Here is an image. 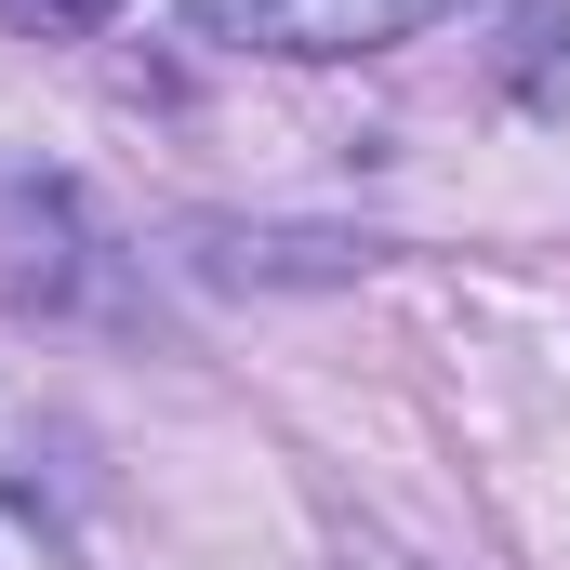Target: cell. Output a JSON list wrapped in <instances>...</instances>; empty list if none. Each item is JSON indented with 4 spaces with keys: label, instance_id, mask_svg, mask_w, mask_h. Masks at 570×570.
<instances>
[{
    "label": "cell",
    "instance_id": "1",
    "mask_svg": "<svg viewBox=\"0 0 570 570\" xmlns=\"http://www.w3.org/2000/svg\"><path fill=\"white\" fill-rule=\"evenodd\" d=\"M438 13L451 0H199V27L253 40V53H385V40L438 27Z\"/></svg>",
    "mask_w": 570,
    "mask_h": 570
},
{
    "label": "cell",
    "instance_id": "2",
    "mask_svg": "<svg viewBox=\"0 0 570 570\" xmlns=\"http://www.w3.org/2000/svg\"><path fill=\"white\" fill-rule=\"evenodd\" d=\"M120 0H0V27H40V40H94Z\"/></svg>",
    "mask_w": 570,
    "mask_h": 570
},
{
    "label": "cell",
    "instance_id": "3",
    "mask_svg": "<svg viewBox=\"0 0 570 570\" xmlns=\"http://www.w3.org/2000/svg\"><path fill=\"white\" fill-rule=\"evenodd\" d=\"M345 570H412V558H385V544H358V558H345Z\"/></svg>",
    "mask_w": 570,
    "mask_h": 570
}]
</instances>
